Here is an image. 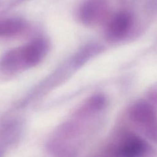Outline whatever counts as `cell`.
<instances>
[{"instance_id":"8992f818","label":"cell","mask_w":157,"mask_h":157,"mask_svg":"<svg viewBox=\"0 0 157 157\" xmlns=\"http://www.w3.org/2000/svg\"><path fill=\"white\" fill-rule=\"evenodd\" d=\"M105 13V7L99 1L90 0L85 2L80 7L78 17L82 23L92 25L99 22Z\"/></svg>"},{"instance_id":"6da1fadb","label":"cell","mask_w":157,"mask_h":157,"mask_svg":"<svg viewBox=\"0 0 157 157\" xmlns=\"http://www.w3.org/2000/svg\"><path fill=\"white\" fill-rule=\"evenodd\" d=\"M107 99L96 94L81 104L55 130L49 142L53 157H82L105 120Z\"/></svg>"},{"instance_id":"3957f363","label":"cell","mask_w":157,"mask_h":157,"mask_svg":"<svg viewBox=\"0 0 157 157\" xmlns=\"http://www.w3.org/2000/svg\"><path fill=\"white\" fill-rule=\"evenodd\" d=\"M48 47L45 40L37 39L9 50L0 59V74L10 76L35 66L44 59Z\"/></svg>"},{"instance_id":"7a4b0ae2","label":"cell","mask_w":157,"mask_h":157,"mask_svg":"<svg viewBox=\"0 0 157 157\" xmlns=\"http://www.w3.org/2000/svg\"><path fill=\"white\" fill-rule=\"evenodd\" d=\"M157 151L144 137L121 119L106 139L96 157H156Z\"/></svg>"},{"instance_id":"52a82bcc","label":"cell","mask_w":157,"mask_h":157,"mask_svg":"<svg viewBox=\"0 0 157 157\" xmlns=\"http://www.w3.org/2000/svg\"><path fill=\"white\" fill-rule=\"evenodd\" d=\"M26 26L25 21L20 18H9L0 20V37L18 34Z\"/></svg>"},{"instance_id":"5b68a950","label":"cell","mask_w":157,"mask_h":157,"mask_svg":"<svg viewBox=\"0 0 157 157\" xmlns=\"http://www.w3.org/2000/svg\"><path fill=\"white\" fill-rule=\"evenodd\" d=\"M132 24V17L126 12H121L110 18L107 26V34L112 39L123 37L129 31Z\"/></svg>"},{"instance_id":"ba28073f","label":"cell","mask_w":157,"mask_h":157,"mask_svg":"<svg viewBox=\"0 0 157 157\" xmlns=\"http://www.w3.org/2000/svg\"><path fill=\"white\" fill-rule=\"evenodd\" d=\"M21 123L17 120H10L0 129V141L1 143H11L18 136L21 131Z\"/></svg>"},{"instance_id":"277c9868","label":"cell","mask_w":157,"mask_h":157,"mask_svg":"<svg viewBox=\"0 0 157 157\" xmlns=\"http://www.w3.org/2000/svg\"><path fill=\"white\" fill-rule=\"evenodd\" d=\"M148 140L157 143V113L149 102L139 100L131 104L121 118Z\"/></svg>"}]
</instances>
